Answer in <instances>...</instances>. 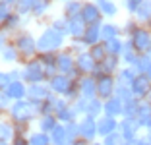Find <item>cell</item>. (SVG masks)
Instances as JSON below:
<instances>
[{
	"label": "cell",
	"mask_w": 151,
	"mask_h": 145,
	"mask_svg": "<svg viewBox=\"0 0 151 145\" xmlns=\"http://www.w3.org/2000/svg\"><path fill=\"white\" fill-rule=\"evenodd\" d=\"M68 47V35L62 31L54 29L52 25L45 27L37 35V48L39 52H60Z\"/></svg>",
	"instance_id": "cell-1"
},
{
	"label": "cell",
	"mask_w": 151,
	"mask_h": 145,
	"mask_svg": "<svg viewBox=\"0 0 151 145\" xmlns=\"http://www.w3.org/2000/svg\"><path fill=\"white\" fill-rule=\"evenodd\" d=\"M8 118L14 124H33L39 118V106L31 103L29 99H19L14 101L8 108Z\"/></svg>",
	"instance_id": "cell-2"
},
{
	"label": "cell",
	"mask_w": 151,
	"mask_h": 145,
	"mask_svg": "<svg viewBox=\"0 0 151 145\" xmlns=\"http://www.w3.org/2000/svg\"><path fill=\"white\" fill-rule=\"evenodd\" d=\"M12 43L16 45L18 52L22 54V60H31L39 54V48H37V37L33 35L31 31L27 29H19L18 33L12 35Z\"/></svg>",
	"instance_id": "cell-3"
},
{
	"label": "cell",
	"mask_w": 151,
	"mask_h": 145,
	"mask_svg": "<svg viewBox=\"0 0 151 145\" xmlns=\"http://www.w3.org/2000/svg\"><path fill=\"white\" fill-rule=\"evenodd\" d=\"M22 79L25 83H43L47 81V72L39 58H31L22 64Z\"/></svg>",
	"instance_id": "cell-4"
},
{
	"label": "cell",
	"mask_w": 151,
	"mask_h": 145,
	"mask_svg": "<svg viewBox=\"0 0 151 145\" xmlns=\"http://www.w3.org/2000/svg\"><path fill=\"white\" fill-rule=\"evenodd\" d=\"M74 105H76V108H78V112H80V116L87 114V116H93V118H99V116L103 114V105H105V101L99 99V97H80Z\"/></svg>",
	"instance_id": "cell-5"
},
{
	"label": "cell",
	"mask_w": 151,
	"mask_h": 145,
	"mask_svg": "<svg viewBox=\"0 0 151 145\" xmlns=\"http://www.w3.org/2000/svg\"><path fill=\"white\" fill-rule=\"evenodd\" d=\"M128 41L132 43V47L136 48L139 54H147L149 48H151V29L147 25H139L138 29L128 37Z\"/></svg>",
	"instance_id": "cell-6"
},
{
	"label": "cell",
	"mask_w": 151,
	"mask_h": 145,
	"mask_svg": "<svg viewBox=\"0 0 151 145\" xmlns=\"http://www.w3.org/2000/svg\"><path fill=\"white\" fill-rule=\"evenodd\" d=\"M95 68H97V62L95 58L91 56L87 48H83L81 52L76 54V74L74 78H81V75H87V74H93Z\"/></svg>",
	"instance_id": "cell-7"
},
{
	"label": "cell",
	"mask_w": 151,
	"mask_h": 145,
	"mask_svg": "<svg viewBox=\"0 0 151 145\" xmlns=\"http://www.w3.org/2000/svg\"><path fill=\"white\" fill-rule=\"evenodd\" d=\"M97 78V97L103 99V101H107L114 95L116 91V75H111V74H99L95 75Z\"/></svg>",
	"instance_id": "cell-8"
},
{
	"label": "cell",
	"mask_w": 151,
	"mask_h": 145,
	"mask_svg": "<svg viewBox=\"0 0 151 145\" xmlns=\"http://www.w3.org/2000/svg\"><path fill=\"white\" fill-rule=\"evenodd\" d=\"M56 68L60 74L74 75L76 74V54L70 48H62L60 52H56Z\"/></svg>",
	"instance_id": "cell-9"
},
{
	"label": "cell",
	"mask_w": 151,
	"mask_h": 145,
	"mask_svg": "<svg viewBox=\"0 0 151 145\" xmlns=\"http://www.w3.org/2000/svg\"><path fill=\"white\" fill-rule=\"evenodd\" d=\"M78 128H80V136L87 141H95L99 139V132H97V118L93 116H80L78 118Z\"/></svg>",
	"instance_id": "cell-10"
},
{
	"label": "cell",
	"mask_w": 151,
	"mask_h": 145,
	"mask_svg": "<svg viewBox=\"0 0 151 145\" xmlns=\"http://www.w3.org/2000/svg\"><path fill=\"white\" fill-rule=\"evenodd\" d=\"M50 95H54V93L50 91V87H49V83H47V81H43V83H29L25 99H29L31 103H35V105L39 106L41 103L47 101Z\"/></svg>",
	"instance_id": "cell-11"
},
{
	"label": "cell",
	"mask_w": 151,
	"mask_h": 145,
	"mask_svg": "<svg viewBox=\"0 0 151 145\" xmlns=\"http://www.w3.org/2000/svg\"><path fill=\"white\" fill-rule=\"evenodd\" d=\"M130 87H132L134 97L139 99V101L149 99V97H151V79H149V75H147V74H138Z\"/></svg>",
	"instance_id": "cell-12"
},
{
	"label": "cell",
	"mask_w": 151,
	"mask_h": 145,
	"mask_svg": "<svg viewBox=\"0 0 151 145\" xmlns=\"http://www.w3.org/2000/svg\"><path fill=\"white\" fill-rule=\"evenodd\" d=\"M80 16H81V19H83L87 25H93V23H103V22H105V16L101 14L99 6L95 4L93 0H87V2H83Z\"/></svg>",
	"instance_id": "cell-13"
},
{
	"label": "cell",
	"mask_w": 151,
	"mask_h": 145,
	"mask_svg": "<svg viewBox=\"0 0 151 145\" xmlns=\"http://www.w3.org/2000/svg\"><path fill=\"white\" fill-rule=\"evenodd\" d=\"M72 81H74V75H68V74H60L58 72L56 75H52V78L47 81L49 83V87H50V91L54 93V95H60V97H64V93L70 89V85H72Z\"/></svg>",
	"instance_id": "cell-14"
},
{
	"label": "cell",
	"mask_w": 151,
	"mask_h": 145,
	"mask_svg": "<svg viewBox=\"0 0 151 145\" xmlns=\"http://www.w3.org/2000/svg\"><path fill=\"white\" fill-rule=\"evenodd\" d=\"M118 132L122 134L128 141H134L139 134H142V126L138 124V120H136V118L122 116V118H120V124H118Z\"/></svg>",
	"instance_id": "cell-15"
},
{
	"label": "cell",
	"mask_w": 151,
	"mask_h": 145,
	"mask_svg": "<svg viewBox=\"0 0 151 145\" xmlns=\"http://www.w3.org/2000/svg\"><path fill=\"white\" fill-rule=\"evenodd\" d=\"M122 68V58L120 56H112V54H109L107 58L103 62H99L97 68H95L93 75H99V74H111V75H116V72Z\"/></svg>",
	"instance_id": "cell-16"
},
{
	"label": "cell",
	"mask_w": 151,
	"mask_h": 145,
	"mask_svg": "<svg viewBox=\"0 0 151 145\" xmlns=\"http://www.w3.org/2000/svg\"><path fill=\"white\" fill-rule=\"evenodd\" d=\"M118 124H120V118H114V116H109V114H101L97 118V132H99V139L109 134L116 132L118 130Z\"/></svg>",
	"instance_id": "cell-17"
},
{
	"label": "cell",
	"mask_w": 151,
	"mask_h": 145,
	"mask_svg": "<svg viewBox=\"0 0 151 145\" xmlns=\"http://www.w3.org/2000/svg\"><path fill=\"white\" fill-rule=\"evenodd\" d=\"M0 62H4V64H8V66H22L23 64L22 54L18 52V48H16V45L12 43V39H10V43L2 48V52H0Z\"/></svg>",
	"instance_id": "cell-18"
},
{
	"label": "cell",
	"mask_w": 151,
	"mask_h": 145,
	"mask_svg": "<svg viewBox=\"0 0 151 145\" xmlns=\"http://www.w3.org/2000/svg\"><path fill=\"white\" fill-rule=\"evenodd\" d=\"M87 29V23L81 19V16H76V18H68V39H81Z\"/></svg>",
	"instance_id": "cell-19"
},
{
	"label": "cell",
	"mask_w": 151,
	"mask_h": 145,
	"mask_svg": "<svg viewBox=\"0 0 151 145\" xmlns=\"http://www.w3.org/2000/svg\"><path fill=\"white\" fill-rule=\"evenodd\" d=\"M136 120H138V124L142 126V130L151 128V99H143V101H139Z\"/></svg>",
	"instance_id": "cell-20"
},
{
	"label": "cell",
	"mask_w": 151,
	"mask_h": 145,
	"mask_svg": "<svg viewBox=\"0 0 151 145\" xmlns=\"http://www.w3.org/2000/svg\"><path fill=\"white\" fill-rule=\"evenodd\" d=\"M27 87H29V83H25L23 79H14L4 93L12 101H19V99H25L27 97Z\"/></svg>",
	"instance_id": "cell-21"
},
{
	"label": "cell",
	"mask_w": 151,
	"mask_h": 145,
	"mask_svg": "<svg viewBox=\"0 0 151 145\" xmlns=\"http://www.w3.org/2000/svg\"><path fill=\"white\" fill-rule=\"evenodd\" d=\"M81 43H83L85 48L93 47L95 43H101L103 41V35H101V23H93V25H87V29H85L83 37H81Z\"/></svg>",
	"instance_id": "cell-22"
},
{
	"label": "cell",
	"mask_w": 151,
	"mask_h": 145,
	"mask_svg": "<svg viewBox=\"0 0 151 145\" xmlns=\"http://www.w3.org/2000/svg\"><path fill=\"white\" fill-rule=\"evenodd\" d=\"M23 23H25V16H22V14H18L14 10L8 16V19L2 23V29H4L6 33H10V35H14V33H18L19 29H23Z\"/></svg>",
	"instance_id": "cell-23"
},
{
	"label": "cell",
	"mask_w": 151,
	"mask_h": 145,
	"mask_svg": "<svg viewBox=\"0 0 151 145\" xmlns=\"http://www.w3.org/2000/svg\"><path fill=\"white\" fill-rule=\"evenodd\" d=\"M80 93L81 97H97V78L93 74L80 78Z\"/></svg>",
	"instance_id": "cell-24"
},
{
	"label": "cell",
	"mask_w": 151,
	"mask_h": 145,
	"mask_svg": "<svg viewBox=\"0 0 151 145\" xmlns=\"http://www.w3.org/2000/svg\"><path fill=\"white\" fill-rule=\"evenodd\" d=\"M103 114L114 116V118H122V101H120L116 95H112L111 99H107L105 105H103Z\"/></svg>",
	"instance_id": "cell-25"
},
{
	"label": "cell",
	"mask_w": 151,
	"mask_h": 145,
	"mask_svg": "<svg viewBox=\"0 0 151 145\" xmlns=\"http://www.w3.org/2000/svg\"><path fill=\"white\" fill-rule=\"evenodd\" d=\"M136 75H138V72H136L134 66H126V64H122V68L116 72V83H118V85H128V87H130L132 81L136 79Z\"/></svg>",
	"instance_id": "cell-26"
},
{
	"label": "cell",
	"mask_w": 151,
	"mask_h": 145,
	"mask_svg": "<svg viewBox=\"0 0 151 145\" xmlns=\"http://www.w3.org/2000/svg\"><path fill=\"white\" fill-rule=\"evenodd\" d=\"M58 124H60V122H58L56 114H39V118H37L35 126H37V130H41V132L50 134L54 128L58 126Z\"/></svg>",
	"instance_id": "cell-27"
},
{
	"label": "cell",
	"mask_w": 151,
	"mask_h": 145,
	"mask_svg": "<svg viewBox=\"0 0 151 145\" xmlns=\"http://www.w3.org/2000/svg\"><path fill=\"white\" fill-rule=\"evenodd\" d=\"M101 35H103V41L114 39V37H122V25H116L111 19H105L101 23Z\"/></svg>",
	"instance_id": "cell-28"
},
{
	"label": "cell",
	"mask_w": 151,
	"mask_h": 145,
	"mask_svg": "<svg viewBox=\"0 0 151 145\" xmlns=\"http://www.w3.org/2000/svg\"><path fill=\"white\" fill-rule=\"evenodd\" d=\"M93 2L99 6L101 14L105 16V19H112L118 16V6H116L114 0H93Z\"/></svg>",
	"instance_id": "cell-29"
},
{
	"label": "cell",
	"mask_w": 151,
	"mask_h": 145,
	"mask_svg": "<svg viewBox=\"0 0 151 145\" xmlns=\"http://www.w3.org/2000/svg\"><path fill=\"white\" fill-rule=\"evenodd\" d=\"M14 136H16V124L6 116V118L0 120V141H8V143H12Z\"/></svg>",
	"instance_id": "cell-30"
},
{
	"label": "cell",
	"mask_w": 151,
	"mask_h": 145,
	"mask_svg": "<svg viewBox=\"0 0 151 145\" xmlns=\"http://www.w3.org/2000/svg\"><path fill=\"white\" fill-rule=\"evenodd\" d=\"M134 18L138 19L142 25H149L151 23V0H143L142 4H139V8L136 10Z\"/></svg>",
	"instance_id": "cell-31"
},
{
	"label": "cell",
	"mask_w": 151,
	"mask_h": 145,
	"mask_svg": "<svg viewBox=\"0 0 151 145\" xmlns=\"http://www.w3.org/2000/svg\"><path fill=\"white\" fill-rule=\"evenodd\" d=\"M120 58H122V64H126V66H134V64L138 62V58H139V52L132 47V43H130L128 39H126L124 50H122V56Z\"/></svg>",
	"instance_id": "cell-32"
},
{
	"label": "cell",
	"mask_w": 151,
	"mask_h": 145,
	"mask_svg": "<svg viewBox=\"0 0 151 145\" xmlns=\"http://www.w3.org/2000/svg\"><path fill=\"white\" fill-rule=\"evenodd\" d=\"M52 2L54 0H37V4L33 6V10H31V18H35V19L45 18V16L50 12V8H52Z\"/></svg>",
	"instance_id": "cell-33"
},
{
	"label": "cell",
	"mask_w": 151,
	"mask_h": 145,
	"mask_svg": "<svg viewBox=\"0 0 151 145\" xmlns=\"http://www.w3.org/2000/svg\"><path fill=\"white\" fill-rule=\"evenodd\" d=\"M105 45H107L109 54H112V56H122V50H124L126 39H124V37H114V39L105 41Z\"/></svg>",
	"instance_id": "cell-34"
},
{
	"label": "cell",
	"mask_w": 151,
	"mask_h": 145,
	"mask_svg": "<svg viewBox=\"0 0 151 145\" xmlns=\"http://www.w3.org/2000/svg\"><path fill=\"white\" fill-rule=\"evenodd\" d=\"M50 139H52V145H66L68 143V132H66V124H58L50 132Z\"/></svg>",
	"instance_id": "cell-35"
},
{
	"label": "cell",
	"mask_w": 151,
	"mask_h": 145,
	"mask_svg": "<svg viewBox=\"0 0 151 145\" xmlns=\"http://www.w3.org/2000/svg\"><path fill=\"white\" fill-rule=\"evenodd\" d=\"M81 6H83L81 0H68V2L62 4V16H66V18H76V16H80Z\"/></svg>",
	"instance_id": "cell-36"
},
{
	"label": "cell",
	"mask_w": 151,
	"mask_h": 145,
	"mask_svg": "<svg viewBox=\"0 0 151 145\" xmlns=\"http://www.w3.org/2000/svg\"><path fill=\"white\" fill-rule=\"evenodd\" d=\"M29 145H52L50 134L41 132V130H35V132H31V134H29Z\"/></svg>",
	"instance_id": "cell-37"
},
{
	"label": "cell",
	"mask_w": 151,
	"mask_h": 145,
	"mask_svg": "<svg viewBox=\"0 0 151 145\" xmlns=\"http://www.w3.org/2000/svg\"><path fill=\"white\" fill-rule=\"evenodd\" d=\"M89 52H91V56L95 58V62H103L105 58L109 56V50H107V45H105V41H101V43H95L93 47H89L87 48Z\"/></svg>",
	"instance_id": "cell-38"
},
{
	"label": "cell",
	"mask_w": 151,
	"mask_h": 145,
	"mask_svg": "<svg viewBox=\"0 0 151 145\" xmlns=\"http://www.w3.org/2000/svg\"><path fill=\"white\" fill-rule=\"evenodd\" d=\"M138 106H139V99H136V97L124 101V103H122V116L136 118V114H138Z\"/></svg>",
	"instance_id": "cell-39"
},
{
	"label": "cell",
	"mask_w": 151,
	"mask_h": 145,
	"mask_svg": "<svg viewBox=\"0 0 151 145\" xmlns=\"http://www.w3.org/2000/svg\"><path fill=\"white\" fill-rule=\"evenodd\" d=\"M35 4H37V0H16L14 10L27 18V16H31V10H33V6H35Z\"/></svg>",
	"instance_id": "cell-40"
},
{
	"label": "cell",
	"mask_w": 151,
	"mask_h": 145,
	"mask_svg": "<svg viewBox=\"0 0 151 145\" xmlns=\"http://www.w3.org/2000/svg\"><path fill=\"white\" fill-rule=\"evenodd\" d=\"M56 101L58 95H50L47 101H43L39 105V114H54L56 112Z\"/></svg>",
	"instance_id": "cell-41"
},
{
	"label": "cell",
	"mask_w": 151,
	"mask_h": 145,
	"mask_svg": "<svg viewBox=\"0 0 151 145\" xmlns=\"http://www.w3.org/2000/svg\"><path fill=\"white\" fill-rule=\"evenodd\" d=\"M101 141L105 145H126V143H128V139H126L118 130L112 132V134H109V136H105V137H101Z\"/></svg>",
	"instance_id": "cell-42"
},
{
	"label": "cell",
	"mask_w": 151,
	"mask_h": 145,
	"mask_svg": "<svg viewBox=\"0 0 151 145\" xmlns=\"http://www.w3.org/2000/svg\"><path fill=\"white\" fill-rule=\"evenodd\" d=\"M134 68H136L138 74H147V70L151 68V56L149 54H139V58H138V62L134 64Z\"/></svg>",
	"instance_id": "cell-43"
},
{
	"label": "cell",
	"mask_w": 151,
	"mask_h": 145,
	"mask_svg": "<svg viewBox=\"0 0 151 145\" xmlns=\"http://www.w3.org/2000/svg\"><path fill=\"white\" fill-rule=\"evenodd\" d=\"M139 25H142V23H139L138 19L134 18V16H132V18H128V19L124 22V25H122V37H124V39H128V37L132 35V33L138 29Z\"/></svg>",
	"instance_id": "cell-44"
},
{
	"label": "cell",
	"mask_w": 151,
	"mask_h": 145,
	"mask_svg": "<svg viewBox=\"0 0 151 145\" xmlns=\"http://www.w3.org/2000/svg\"><path fill=\"white\" fill-rule=\"evenodd\" d=\"M114 95L118 97V99H120L122 103H124V101H128V99H132L134 93H132V87H128V85H116Z\"/></svg>",
	"instance_id": "cell-45"
},
{
	"label": "cell",
	"mask_w": 151,
	"mask_h": 145,
	"mask_svg": "<svg viewBox=\"0 0 151 145\" xmlns=\"http://www.w3.org/2000/svg\"><path fill=\"white\" fill-rule=\"evenodd\" d=\"M50 25H52L54 29H58V31H62V33H66V29H68V18L60 14L58 18H54L52 22H50ZM66 35H68V33H66Z\"/></svg>",
	"instance_id": "cell-46"
},
{
	"label": "cell",
	"mask_w": 151,
	"mask_h": 145,
	"mask_svg": "<svg viewBox=\"0 0 151 145\" xmlns=\"http://www.w3.org/2000/svg\"><path fill=\"white\" fill-rule=\"evenodd\" d=\"M12 12H14V6L2 0V2H0V27H2V23L8 19V16H10Z\"/></svg>",
	"instance_id": "cell-47"
},
{
	"label": "cell",
	"mask_w": 151,
	"mask_h": 145,
	"mask_svg": "<svg viewBox=\"0 0 151 145\" xmlns=\"http://www.w3.org/2000/svg\"><path fill=\"white\" fill-rule=\"evenodd\" d=\"M12 81L14 79H12V75H10V70H0V91H6Z\"/></svg>",
	"instance_id": "cell-48"
},
{
	"label": "cell",
	"mask_w": 151,
	"mask_h": 145,
	"mask_svg": "<svg viewBox=\"0 0 151 145\" xmlns=\"http://www.w3.org/2000/svg\"><path fill=\"white\" fill-rule=\"evenodd\" d=\"M143 0H124V10L130 14V16H134L136 14V10L139 8V4H142Z\"/></svg>",
	"instance_id": "cell-49"
},
{
	"label": "cell",
	"mask_w": 151,
	"mask_h": 145,
	"mask_svg": "<svg viewBox=\"0 0 151 145\" xmlns=\"http://www.w3.org/2000/svg\"><path fill=\"white\" fill-rule=\"evenodd\" d=\"M12 103H14V101L10 99L8 95H6L4 91L0 93V110H4V112H8V108L12 106Z\"/></svg>",
	"instance_id": "cell-50"
},
{
	"label": "cell",
	"mask_w": 151,
	"mask_h": 145,
	"mask_svg": "<svg viewBox=\"0 0 151 145\" xmlns=\"http://www.w3.org/2000/svg\"><path fill=\"white\" fill-rule=\"evenodd\" d=\"M31 124H16V136H29Z\"/></svg>",
	"instance_id": "cell-51"
},
{
	"label": "cell",
	"mask_w": 151,
	"mask_h": 145,
	"mask_svg": "<svg viewBox=\"0 0 151 145\" xmlns=\"http://www.w3.org/2000/svg\"><path fill=\"white\" fill-rule=\"evenodd\" d=\"M10 39H12V35H10V33H6V31L0 27V52H2V48L10 43Z\"/></svg>",
	"instance_id": "cell-52"
},
{
	"label": "cell",
	"mask_w": 151,
	"mask_h": 145,
	"mask_svg": "<svg viewBox=\"0 0 151 145\" xmlns=\"http://www.w3.org/2000/svg\"><path fill=\"white\" fill-rule=\"evenodd\" d=\"M12 145H29V136H14Z\"/></svg>",
	"instance_id": "cell-53"
},
{
	"label": "cell",
	"mask_w": 151,
	"mask_h": 145,
	"mask_svg": "<svg viewBox=\"0 0 151 145\" xmlns=\"http://www.w3.org/2000/svg\"><path fill=\"white\" fill-rule=\"evenodd\" d=\"M134 145H151V139L145 136V134H143V136L139 134V136L136 137V139H134Z\"/></svg>",
	"instance_id": "cell-54"
},
{
	"label": "cell",
	"mask_w": 151,
	"mask_h": 145,
	"mask_svg": "<svg viewBox=\"0 0 151 145\" xmlns=\"http://www.w3.org/2000/svg\"><path fill=\"white\" fill-rule=\"evenodd\" d=\"M89 145H105V143H103L101 139H95V141H91V143H89Z\"/></svg>",
	"instance_id": "cell-55"
},
{
	"label": "cell",
	"mask_w": 151,
	"mask_h": 145,
	"mask_svg": "<svg viewBox=\"0 0 151 145\" xmlns=\"http://www.w3.org/2000/svg\"><path fill=\"white\" fill-rule=\"evenodd\" d=\"M6 116H8V112H4V110H0V120H2V118H6Z\"/></svg>",
	"instance_id": "cell-56"
},
{
	"label": "cell",
	"mask_w": 151,
	"mask_h": 145,
	"mask_svg": "<svg viewBox=\"0 0 151 145\" xmlns=\"http://www.w3.org/2000/svg\"><path fill=\"white\" fill-rule=\"evenodd\" d=\"M145 136H147V137L151 139V128H147V130H145Z\"/></svg>",
	"instance_id": "cell-57"
},
{
	"label": "cell",
	"mask_w": 151,
	"mask_h": 145,
	"mask_svg": "<svg viewBox=\"0 0 151 145\" xmlns=\"http://www.w3.org/2000/svg\"><path fill=\"white\" fill-rule=\"evenodd\" d=\"M4 2H8V4H12V6L16 4V0H4Z\"/></svg>",
	"instance_id": "cell-58"
},
{
	"label": "cell",
	"mask_w": 151,
	"mask_h": 145,
	"mask_svg": "<svg viewBox=\"0 0 151 145\" xmlns=\"http://www.w3.org/2000/svg\"><path fill=\"white\" fill-rule=\"evenodd\" d=\"M0 145H12V143H8V141H0Z\"/></svg>",
	"instance_id": "cell-59"
},
{
	"label": "cell",
	"mask_w": 151,
	"mask_h": 145,
	"mask_svg": "<svg viewBox=\"0 0 151 145\" xmlns=\"http://www.w3.org/2000/svg\"><path fill=\"white\" fill-rule=\"evenodd\" d=\"M126 145H134V141H128V143H126Z\"/></svg>",
	"instance_id": "cell-60"
},
{
	"label": "cell",
	"mask_w": 151,
	"mask_h": 145,
	"mask_svg": "<svg viewBox=\"0 0 151 145\" xmlns=\"http://www.w3.org/2000/svg\"><path fill=\"white\" fill-rule=\"evenodd\" d=\"M60 2H62V4H64V2H68V0H60Z\"/></svg>",
	"instance_id": "cell-61"
},
{
	"label": "cell",
	"mask_w": 151,
	"mask_h": 145,
	"mask_svg": "<svg viewBox=\"0 0 151 145\" xmlns=\"http://www.w3.org/2000/svg\"><path fill=\"white\" fill-rule=\"evenodd\" d=\"M0 2H2V0H0Z\"/></svg>",
	"instance_id": "cell-62"
},
{
	"label": "cell",
	"mask_w": 151,
	"mask_h": 145,
	"mask_svg": "<svg viewBox=\"0 0 151 145\" xmlns=\"http://www.w3.org/2000/svg\"><path fill=\"white\" fill-rule=\"evenodd\" d=\"M149 25H151V23H149Z\"/></svg>",
	"instance_id": "cell-63"
},
{
	"label": "cell",
	"mask_w": 151,
	"mask_h": 145,
	"mask_svg": "<svg viewBox=\"0 0 151 145\" xmlns=\"http://www.w3.org/2000/svg\"><path fill=\"white\" fill-rule=\"evenodd\" d=\"M0 93H2V91H0Z\"/></svg>",
	"instance_id": "cell-64"
}]
</instances>
